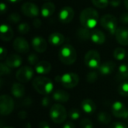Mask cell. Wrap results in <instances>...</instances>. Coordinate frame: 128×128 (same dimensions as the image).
Wrapping results in <instances>:
<instances>
[{"label": "cell", "mask_w": 128, "mask_h": 128, "mask_svg": "<svg viewBox=\"0 0 128 128\" xmlns=\"http://www.w3.org/2000/svg\"><path fill=\"white\" fill-rule=\"evenodd\" d=\"M98 121L100 123L104 124H108L109 123L111 122V120H112L111 116L108 112H100L98 114Z\"/></svg>", "instance_id": "29"}, {"label": "cell", "mask_w": 128, "mask_h": 128, "mask_svg": "<svg viewBox=\"0 0 128 128\" xmlns=\"http://www.w3.org/2000/svg\"><path fill=\"white\" fill-rule=\"evenodd\" d=\"M11 94L16 98H21L25 94V87L20 83H14L11 87Z\"/></svg>", "instance_id": "25"}, {"label": "cell", "mask_w": 128, "mask_h": 128, "mask_svg": "<svg viewBox=\"0 0 128 128\" xmlns=\"http://www.w3.org/2000/svg\"><path fill=\"white\" fill-rule=\"evenodd\" d=\"M115 34L118 44L122 46H128V28L124 26L118 27Z\"/></svg>", "instance_id": "15"}, {"label": "cell", "mask_w": 128, "mask_h": 128, "mask_svg": "<svg viewBox=\"0 0 128 128\" xmlns=\"http://www.w3.org/2000/svg\"><path fill=\"white\" fill-rule=\"evenodd\" d=\"M33 25H34V26L35 28H40V27L41 26V21H40L39 19L36 18V19L33 21Z\"/></svg>", "instance_id": "45"}, {"label": "cell", "mask_w": 128, "mask_h": 128, "mask_svg": "<svg viewBox=\"0 0 128 128\" xmlns=\"http://www.w3.org/2000/svg\"><path fill=\"white\" fill-rule=\"evenodd\" d=\"M50 116L54 123L61 124L63 123L67 118V111L62 105L56 104L52 106L50 110Z\"/></svg>", "instance_id": "4"}, {"label": "cell", "mask_w": 128, "mask_h": 128, "mask_svg": "<svg viewBox=\"0 0 128 128\" xmlns=\"http://www.w3.org/2000/svg\"><path fill=\"white\" fill-rule=\"evenodd\" d=\"M34 75L33 69L29 66H23L20 68L16 73V78L20 82H28L32 80Z\"/></svg>", "instance_id": "9"}, {"label": "cell", "mask_w": 128, "mask_h": 128, "mask_svg": "<svg viewBox=\"0 0 128 128\" xmlns=\"http://www.w3.org/2000/svg\"><path fill=\"white\" fill-rule=\"evenodd\" d=\"M38 128H50V127L46 122H41L38 125Z\"/></svg>", "instance_id": "46"}, {"label": "cell", "mask_w": 128, "mask_h": 128, "mask_svg": "<svg viewBox=\"0 0 128 128\" xmlns=\"http://www.w3.org/2000/svg\"><path fill=\"white\" fill-rule=\"evenodd\" d=\"M27 61L31 65H36L39 62L38 56L35 53H31L28 55V56L27 58Z\"/></svg>", "instance_id": "34"}, {"label": "cell", "mask_w": 128, "mask_h": 128, "mask_svg": "<svg viewBox=\"0 0 128 128\" xmlns=\"http://www.w3.org/2000/svg\"><path fill=\"white\" fill-rule=\"evenodd\" d=\"M32 86L39 94L46 95L53 91V84L50 79L45 76H38L32 81Z\"/></svg>", "instance_id": "2"}, {"label": "cell", "mask_w": 128, "mask_h": 128, "mask_svg": "<svg viewBox=\"0 0 128 128\" xmlns=\"http://www.w3.org/2000/svg\"><path fill=\"white\" fill-rule=\"evenodd\" d=\"M81 107H82V110L85 112L88 113V114L94 113L95 112L96 109H97L96 104L91 99H85V100H83L82 104H81Z\"/></svg>", "instance_id": "23"}, {"label": "cell", "mask_w": 128, "mask_h": 128, "mask_svg": "<svg viewBox=\"0 0 128 128\" xmlns=\"http://www.w3.org/2000/svg\"><path fill=\"white\" fill-rule=\"evenodd\" d=\"M99 14L98 11L92 8H87L82 10L80 16L81 26L88 29H94L98 25Z\"/></svg>", "instance_id": "1"}, {"label": "cell", "mask_w": 128, "mask_h": 128, "mask_svg": "<svg viewBox=\"0 0 128 128\" xmlns=\"http://www.w3.org/2000/svg\"><path fill=\"white\" fill-rule=\"evenodd\" d=\"M112 112L116 118L123 119L128 118V109L120 101H116L112 104Z\"/></svg>", "instance_id": "12"}, {"label": "cell", "mask_w": 128, "mask_h": 128, "mask_svg": "<svg viewBox=\"0 0 128 128\" xmlns=\"http://www.w3.org/2000/svg\"><path fill=\"white\" fill-rule=\"evenodd\" d=\"M5 64L10 68H17L22 64V58L17 54L10 55L6 58Z\"/></svg>", "instance_id": "19"}, {"label": "cell", "mask_w": 128, "mask_h": 128, "mask_svg": "<svg viewBox=\"0 0 128 128\" xmlns=\"http://www.w3.org/2000/svg\"><path fill=\"white\" fill-rule=\"evenodd\" d=\"M52 98L55 100L60 103H65L69 100L70 95L64 90H57L52 94Z\"/></svg>", "instance_id": "24"}, {"label": "cell", "mask_w": 128, "mask_h": 128, "mask_svg": "<svg viewBox=\"0 0 128 128\" xmlns=\"http://www.w3.org/2000/svg\"><path fill=\"white\" fill-rule=\"evenodd\" d=\"M55 10H56V7L52 2H46L41 7L40 14L43 17L47 18L53 14Z\"/></svg>", "instance_id": "22"}, {"label": "cell", "mask_w": 128, "mask_h": 128, "mask_svg": "<svg viewBox=\"0 0 128 128\" xmlns=\"http://www.w3.org/2000/svg\"><path fill=\"white\" fill-rule=\"evenodd\" d=\"M115 68H116V64L112 61H109L102 63L98 69H99V72L102 75L107 76L112 74L115 70Z\"/></svg>", "instance_id": "18"}, {"label": "cell", "mask_w": 128, "mask_h": 128, "mask_svg": "<svg viewBox=\"0 0 128 128\" xmlns=\"http://www.w3.org/2000/svg\"><path fill=\"white\" fill-rule=\"evenodd\" d=\"M79 82L80 77L75 73H67L60 76V82L66 88H73L76 87Z\"/></svg>", "instance_id": "8"}, {"label": "cell", "mask_w": 128, "mask_h": 128, "mask_svg": "<svg viewBox=\"0 0 128 128\" xmlns=\"http://www.w3.org/2000/svg\"><path fill=\"white\" fill-rule=\"evenodd\" d=\"M100 26L108 31L111 34H114L118 29V21L115 16L112 14H105L100 20Z\"/></svg>", "instance_id": "5"}, {"label": "cell", "mask_w": 128, "mask_h": 128, "mask_svg": "<svg viewBox=\"0 0 128 128\" xmlns=\"http://www.w3.org/2000/svg\"><path fill=\"white\" fill-rule=\"evenodd\" d=\"M110 128H128V126L122 123V122H114L112 123L110 126Z\"/></svg>", "instance_id": "40"}, {"label": "cell", "mask_w": 128, "mask_h": 128, "mask_svg": "<svg viewBox=\"0 0 128 128\" xmlns=\"http://www.w3.org/2000/svg\"><path fill=\"white\" fill-rule=\"evenodd\" d=\"M92 2L95 7L100 9L106 8L110 4L109 0H92Z\"/></svg>", "instance_id": "32"}, {"label": "cell", "mask_w": 128, "mask_h": 128, "mask_svg": "<svg viewBox=\"0 0 128 128\" xmlns=\"http://www.w3.org/2000/svg\"><path fill=\"white\" fill-rule=\"evenodd\" d=\"M69 116L72 120H76L80 118V112L78 110L73 109L70 111L69 112Z\"/></svg>", "instance_id": "38"}, {"label": "cell", "mask_w": 128, "mask_h": 128, "mask_svg": "<svg viewBox=\"0 0 128 128\" xmlns=\"http://www.w3.org/2000/svg\"><path fill=\"white\" fill-rule=\"evenodd\" d=\"M13 128V127H4V128Z\"/></svg>", "instance_id": "50"}, {"label": "cell", "mask_w": 128, "mask_h": 128, "mask_svg": "<svg viewBox=\"0 0 128 128\" xmlns=\"http://www.w3.org/2000/svg\"><path fill=\"white\" fill-rule=\"evenodd\" d=\"M117 77L119 80H125L128 79V64H122L118 67Z\"/></svg>", "instance_id": "26"}, {"label": "cell", "mask_w": 128, "mask_h": 128, "mask_svg": "<svg viewBox=\"0 0 128 128\" xmlns=\"http://www.w3.org/2000/svg\"><path fill=\"white\" fill-rule=\"evenodd\" d=\"M98 74L95 71H92V72L88 73L87 74V76H86L87 82H88L90 83L94 82L98 80Z\"/></svg>", "instance_id": "35"}, {"label": "cell", "mask_w": 128, "mask_h": 128, "mask_svg": "<svg viewBox=\"0 0 128 128\" xmlns=\"http://www.w3.org/2000/svg\"><path fill=\"white\" fill-rule=\"evenodd\" d=\"M92 29H88L84 27H81L77 31V36L80 39L82 40H90V35H91Z\"/></svg>", "instance_id": "27"}, {"label": "cell", "mask_w": 128, "mask_h": 128, "mask_svg": "<svg viewBox=\"0 0 128 128\" xmlns=\"http://www.w3.org/2000/svg\"><path fill=\"white\" fill-rule=\"evenodd\" d=\"M32 45L33 49L39 53L45 52L47 48V43L46 40L40 36L34 37L32 40Z\"/></svg>", "instance_id": "14"}, {"label": "cell", "mask_w": 128, "mask_h": 128, "mask_svg": "<svg viewBox=\"0 0 128 128\" xmlns=\"http://www.w3.org/2000/svg\"><path fill=\"white\" fill-rule=\"evenodd\" d=\"M8 20L10 23L16 24V23H18L20 21L21 17H20V14L18 13L15 12V13H12L11 14H10Z\"/></svg>", "instance_id": "33"}, {"label": "cell", "mask_w": 128, "mask_h": 128, "mask_svg": "<svg viewBox=\"0 0 128 128\" xmlns=\"http://www.w3.org/2000/svg\"><path fill=\"white\" fill-rule=\"evenodd\" d=\"M50 103H51L50 98H48V97L44 98L42 99V100H41V104H42V106H44V107H46V106H50Z\"/></svg>", "instance_id": "41"}, {"label": "cell", "mask_w": 128, "mask_h": 128, "mask_svg": "<svg viewBox=\"0 0 128 128\" xmlns=\"http://www.w3.org/2000/svg\"><path fill=\"white\" fill-rule=\"evenodd\" d=\"M76 52L74 47L70 44H65L61 47L58 52L59 60L66 65L74 64L76 60Z\"/></svg>", "instance_id": "3"}, {"label": "cell", "mask_w": 128, "mask_h": 128, "mask_svg": "<svg viewBox=\"0 0 128 128\" xmlns=\"http://www.w3.org/2000/svg\"><path fill=\"white\" fill-rule=\"evenodd\" d=\"M52 68L51 64L49 62L46 61H41L39 62L35 65V71L38 74L45 75L50 72Z\"/></svg>", "instance_id": "21"}, {"label": "cell", "mask_w": 128, "mask_h": 128, "mask_svg": "<svg viewBox=\"0 0 128 128\" xmlns=\"http://www.w3.org/2000/svg\"><path fill=\"white\" fill-rule=\"evenodd\" d=\"M63 128H75V125L74 124V123L70 122H68L67 123H65L64 124V127Z\"/></svg>", "instance_id": "47"}, {"label": "cell", "mask_w": 128, "mask_h": 128, "mask_svg": "<svg viewBox=\"0 0 128 128\" xmlns=\"http://www.w3.org/2000/svg\"><path fill=\"white\" fill-rule=\"evenodd\" d=\"M7 1L10 2V3H17V2H20L22 0H7Z\"/></svg>", "instance_id": "48"}, {"label": "cell", "mask_w": 128, "mask_h": 128, "mask_svg": "<svg viewBox=\"0 0 128 128\" xmlns=\"http://www.w3.org/2000/svg\"><path fill=\"white\" fill-rule=\"evenodd\" d=\"M65 38L64 36L59 32H54L50 34L48 38V41L49 43L52 45V46H61L64 42Z\"/></svg>", "instance_id": "20"}, {"label": "cell", "mask_w": 128, "mask_h": 128, "mask_svg": "<svg viewBox=\"0 0 128 128\" xmlns=\"http://www.w3.org/2000/svg\"><path fill=\"white\" fill-rule=\"evenodd\" d=\"M122 3L121 0H110V4L113 7V8H117Z\"/></svg>", "instance_id": "43"}, {"label": "cell", "mask_w": 128, "mask_h": 128, "mask_svg": "<svg viewBox=\"0 0 128 128\" xmlns=\"http://www.w3.org/2000/svg\"><path fill=\"white\" fill-rule=\"evenodd\" d=\"M120 22L124 25L128 24V12H124L120 16Z\"/></svg>", "instance_id": "39"}, {"label": "cell", "mask_w": 128, "mask_h": 128, "mask_svg": "<svg viewBox=\"0 0 128 128\" xmlns=\"http://www.w3.org/2000/svg\"><path fill=\"white\" fill-rule=\"evenodd\" d=\"M113 56L116 60L122 61L126 56V50L122 47H117L113 52Z\"/></svg>", "instance_id": "28"}, {"label": "cell", "mask_w": 128, "mask_h": 128, "mask_svg": "<svg viewBox=\"0 0 128 128\" xmlns=\"http://www.w3.org/2000/svg\"><path fill=\"white\" fill-rule=\"evenodd\" d=\"M14 37V32L11 27L5 23L0 26V38L4 41H10Z\"/></svg>", "instance_id": "16"}, {"label": "cell", "mask_w": 128, "mask_h": 128, "mask_svg": "<svg viewBox=\"0 0 128 128\" xmlns=\"http://www.w3.org/2000/svg\"><path fill=\"white\" fill-rule=\"evenodd\" d=\"M10 68L5 64V63H1L0 64V73L1 75H8L10 74Z\"/></svg>", "instance_id": "36"}, {"label": "cell", "mask_w": 128, "mask_h": 128, "mask_svg": "<svg viewBox=\"0 0 128 128\" xmlns=\"http://www.w3.org/2000/svg\"><path fill=\"white\" fill-rule=\"evenodd\" d=\"M81 128H93V124L91 120L88 118H84L80 123Z\"/></svg>", "instance_id": "37"}, {"label": "cell", "mask_w": 128, "mask_h": 128, "mask_svg": "<svg viewBox=\"0 0 128 128\" xmlns=\"http://www.w3.org/2000/svg\"><path fill=\"white\" fill-rule=\"evenodd\" d=\"M14 49L20 53H27L29 51V44L28 41L22 37L16 38L13 43Z\"/></svg>", "instance_id": "13"}, {"label": "cell", "mask_w": 128, "mask_h": 128, "mask_svg": "<svg viewBox=\"0 0 128 128\" xmlns=\"http://www.w3.org/2000/svg\"><path fill=\"white\" fill-rule=\"evenodd\" d=\"M90 40H92L94 44L100 45L103 44L106 40V36L104 33L99 29H92Z\"/></svg>", "instance_id": "17"}, {"label": "cell", "mask_w": 128, "mask_h": 128, "mask_svg": "<svg viewBox=\"0 0 128 128\" xmlns=\"http://www.w3.org/2000/svg\"><path fill=\"white\" fill-rule=\"evenodd\" d=\"M124 4L128 10V0H124Z\"/></svg>", "instance_id": "49"}, {"label": "cell", "mask_w": 128, "mask_h": 128, "mask_svg": "<svg viewBox=\"0 0 128 128\" xmlns=\"http://www.w3.org/2000/svg\"><path fill=\"white\" fill-rule=\"evenodd\" d=\"M86 65L91 69H97L100 66V56L96 50H89L85 56Z\"/></svg>", "instance_id": "6"}, {"label": "cell", "mask_w": 128, "mask_h": 128, "mask_svg": "<svg viewBox=\"0 0 128 128\" xmlns=\"http://www.w3.org/2000/svg\"><path fill=\"white\" fill-rule=\"evenodd\" d=\"M14 109V102L11 97L3 94L0 97V113L2 116H8Z\"/></svg>", "instance_id": "7"}, {"label": "cell", "mask_w": 128, "mask_h": 128, "mask_svg": "<svg viewBox=\"0 0 128 128\" xmlns=\"http://www.w3.org/2000/svg\"><path fill=\"white\" fill-rule=\"evenodd\" d=\"M17 31L22 34H26L30 31V26L27 22H21L17 26Z\"/></svg>", "instance_id": "31"}, {"label": "cell", "mask_w": 128, "mask_h": 128, "mask_svg": "<svg viewBox=\"0 0 128 128\" xmlns=\"http://www.w3.org/2000/svg\"><path fill=\"white\" fill-rule=\"evenodd\" d=\"M74 14V10L71 7L64 6L58 13V20L62 23L68 24L73 20Z\"/></svg>", "instance_id": "11"}, {"label": "cell", "mask_w": 128, "mask_h": 128, "mask_svg": "<svg viewBox=\"0 0 128 128\" xmlns=\"http://www.w3.org/2000/svg\"><path fill=\"white\" fill-rule=\"evenodd\" d=\"M21 11L25 16L29 18H36L40 14L38 7L32 2L24 3L21 7Z\"/></svg>", "instance_id": "10"}, {"label": "cell", "mask_w": 128, "mask_h": 128, "mask_svg": "<svg viewBox=\"0 0 128 128\" xmlns=\"http://www.w3.org/2000/svg\"><path fill=\"white\" fill-rule=\"evenodd\" d=\"M118 92L124 97H128V81L122 82L118 87Z\"/></svg>", "instance_id": "30"}, {"label": "cell", "mask_w": 128, "mask_h": 128, "mask_svg": "<svg viewBox=\"0 0 128 128\" xmlns=\"http://www.w3.org/2000/svg\"><path fill=\"white\" fill-rule=\"evenodd\" d=\"M7 5L6 4H4V2H2L0 4V11H1V14H4L6 11H7Z\"/></svg>", "instance_id": "44"}, {"label": "cell", "mask_w": 128, "mask_h": 128, "mask_svg": "<svg viewBox=\"0 0 128 128\" xmlns=\"http://www.w3.org/2000/svg\"><path fill=\"white\" fill-rule=\"evenodd\" d=\"M6 56H7V50L4 47L1 46V48H0V59L4 60L6 58Z\"/></svg>", "instance_id": "42"}]
</instances>
